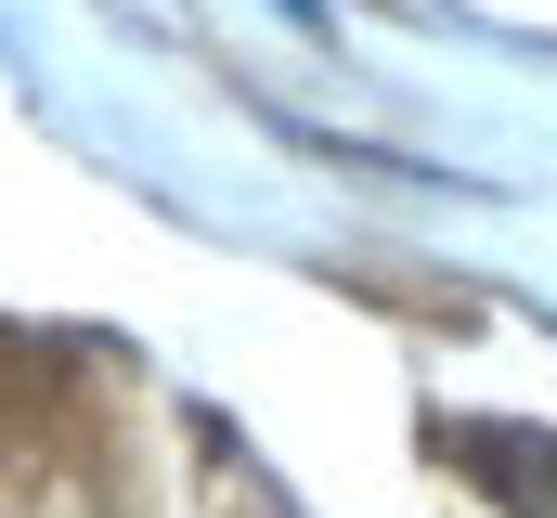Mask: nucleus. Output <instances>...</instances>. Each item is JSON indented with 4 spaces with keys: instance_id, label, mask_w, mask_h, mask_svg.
Listing matches in <instances>:
<instances>
[{
    "instance_id": "f257e3e1",
    "label": "nucleus",
    "mask_w": 557,
    "mask_h": 518,
    "mask_svg": "<svg viewBox=\"0 0 557 518\" xmlns=\"http://www.w3.org/2000/svg\"><path fill=\"white\" fill-rule=\"evenodd\" d=\"M467 467L506 493V518H557V441H532V428H467Z\"/></svg>"
}]
</instances>
